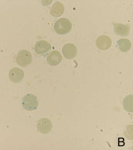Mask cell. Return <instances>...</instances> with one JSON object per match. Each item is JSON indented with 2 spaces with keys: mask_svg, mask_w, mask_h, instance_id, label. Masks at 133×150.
<instances>
[{
  "mask_svg": "<svg viewBox=\"0 0 133 150\" xmlns=\"http://www.w3.org/2000/svg\"><path fill=\"white\" fill-rule=\"evenodd\" d=\"M72 24L68 19L62 18L58 20L55 23L54 29L57 33L63 35L70 31Z\"/></svg>",
  "mask_w": 133,
  "mask_h": 150,
  "instance_id": "1",
  "label": "cell"
},
{
  "mask_svg": "<svg viewBox=\"0 0 133 150\" xmlns=\"http://www.w3.org/2000/svg\"><path fill=\"white\" fill-rule=\"evenodd\" d=\"M38 99L34 95L28 94L23 97L22 105L25 110L29 111H34L38 108Z\"/></svg>",
  "mask_w": 133,
  "mask_h": 150,
  "instance_id": "2",
  "label": "cell"
},
{
  "mask_svg": "<svg viewBox=\"0 0 133 150\" xmlns=\"http://www.w3.org/2000/svg\"><path fill=\"white\" fill-rule=\"evenodd\" d=\"M32 57L27 50H23L18 52L16 57V62L20 66L26 67L32 63Z\"/></svg>",
  "mask_w": 133,
  "mask_h": 150,
  "instance_id": "3",
  "label": "cell"
},
{
  "mask_svg": "<svg viewBox=\"0 0 133 150\" xmlns=\"http://www.w3.org/2000/svg\"><path fill=\"white\" fill-rule=\"evenodd\" d=\"M37 127L39 132L46 134L49 133L52 130V122L49 119L44 118L38 121Z\"/></svg>",
  "mask_w": 133,
  "mask_h": 150,
  "instance_id": "4",
  "label": "cell"
},
{
  "mask_svg": "<svg viewBox=\"0 0 133 150\" xmlns=\"http://www.w3.org/2000/svg\"><path fill=\"white\" fill-rule=\"evenodd\" d=\"M96 45L100 50H107L112 45L111 39L107 35H101L96 39Z\"/></svg>",
  "mask_w": 133,
  "mask_h": 150,
  "instance_id": "5",
  "label": "cell"
},
{
  "mask_svg": "<svg viewBox=\"0 0 133 150\" xmlns=\"http://www.w3.org/2000/svg\"><path fill=\"white\" fill-rule=\"evenodd\" d=\"M77 49L75 45L72 43H67L63 47L62 52L65 58L68 59H73L77 56Z\"/></svg>",
  "mask_w": 133,
  "mask_h": 150,
  "instance_id": "6",
  "label": "cell"
},
{
  "mask_svg": "<svg viewBox=\"0 0 133 150\" xmlns=\"http://www.w3.org/2000/svg\"><path fill=\"white\" fill-rule=\"evenodd\" d=\"M130 26L129 24L115 23L114 25V32L115 35L121 36H127L130 33Z\"/></svg>",
  "mask_w": 133,
  "mask_h": 150,
  "instance_id": "7",
  "label": "cell"
},
{
  "mask_svg": "<svg viewBox=\"0 0 133 150\" xmlns=\"http://www.w3.org/2000/svg\"><path fill=\"white\" fill-rule=\"evenodd\" d=\"M9 77L11 82L16 83H19L23 81L24 78V71L19 68H13L9 72Z\"/></svg>",
  "mask_w": 133,
  "mask_h": 150,
  "instance_id": "8",
  "label": "cell"
},
{
  "mask_svg": "<svg viewBox=\"0 0 133 150\" xmlns=\"http://www.w3.org/2000/svg\"><path fill=\"white\" fill-rule=\"evenodd\" d=\"M62 59V56L60 52L57 50H53L49 54L46 60L50 65L56 66L61 62Z\"/></svg>",
  "mask_w": 133,
  "mask_h": 150,
  "instance_id": "9",
  "label": "cell"
},
{
  "mask_svg": "<svg viewBox=\"0 0 133 150\" xmlns=\"http://www.w3.org/2000/svg\"><path fill=\"white\" fill-rule=\"evenodd\" d=\"M52 49L51 44L47 41L40 40L36 43L34 50L38 54L46 53Z\"/></svg>",
  "mask_w": 133,
  "mask_h": 150,
  "instance_id": "10",
  "label": "cell"
},
{
  "mask_svg": "<svg viewBox=\"0 0 133 150\" xmlns=\"http://www.w3.org/2000/svg\"><path fill=\"white\" fill-rule=\"evenodd\" d=\"M65 6L59 1H57L53 4L50 10V13L54 17H59L63 14Z\"/></svg>",
  "mask_w": 133,
  "mask_h": 150,
  "instance_id": "11",
  "label": "cell"
},
{
  "mask_svg": "<svg viewBox=\"0 0 133 150\" xmlns=\"http://www.w3.org/2000/svg\"><path fill=\"white\" fill-rule=\"evenodd\" d=\"M119 49L122 52H127L130 50L132 43L130 40L127 38H121L118 42Z\"/></svg>",
  "mask_w": 133,
  "mask_h": 150,
  "instance_id": "12",
  "label": "cell"
},
{
  "mask_svg": "<svg viewBox=\"0 0 133 150\" xmlns=\"http://www.w3.org/2000/svg\"><path fill=\"white\" fill-rule=\"evenodd\" d=\"M124 108L126 111L133 112V95L130 94L126 96L123 101Z\"/></svg>",
  "mask_w": 133,
  "mask_h": 150,
  "instance_id": "13",
  "label": "cell"
}]
</instances>
